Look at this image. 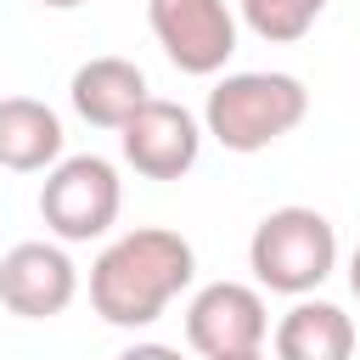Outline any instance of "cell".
I'll list each match as a JSON object with an SVG mask.
<instances>
[{
	"label": "cell",
	"mask_w": 360,
	"mask_h": 360,
	"mask_svg": "<svg viewBox=\"0 0 360 360\" xmlns=\"http://www.w3.org/2000/svg\"><path fill=\"white\" fill-rule=\"evenodd\" d=\"M197 276V253L180 231L163 225H135L118 242L101 248V259L90 264V304L107 326H152L169 298H180Z\"/></svg>",
	"instance_id": "obj_1"
},
{
	"label": "cell",
	"mask_w": 360,
	"mask_h": 360,
	"mask_svg": "<svg viewBox=\"0 0 360 360\" xmlns=\"http://www.w3.org/2000/svg\"><path fill=\"white\" fill-rule=\"evenodd\" d=\"M309 112V90L292 73H270V68H248V73H225L208 90L202 107V129L225 146V152H264L281 135H292Z\"/></svg>",
	"instance_id": "obj_2"
},
{
	"label": "cell",
	"mask_w": 360,
	"mask_h": 360,
	"mask_svg": "<svg viewBox=\"0 0 360 360\" xmlns=\"http://www.w3.org/2000/svg\"><path fill=\"white\" fill-rule=\"evenodd\" d=\"M248 270L264 292H281V298H309L332 270H338V231L321 208H304V202H287V208H270L253 236H248Z\"/></svg>",
	"instance_id": "obj_3"
},
{
	"label": "cell",
	"mask_w": 360,
	"mask_h": 360,
	"mask_svg": "<svg viewBox=\"0 0 360 360\" xmlns=\"http://www.w3.org/2000/svg\"><path fill=\"white\" fill-rule=\"evenodd\" d=\"M124 208V180L107 158L96 152H73L62 163L45 169V186H39V219L56 242H96L112 231Z\"/></svg>",
	"instance_id": "obj_4"
},
{
	"label": "cell",
	"mask_w": 360,
	"mask_h": 360,
	"mask_svg": "<svg viewBox=\"0 0 360 360\" xmlns=\"http://www.w3.org/2000/svg\"><path fill=\"white\" fill-rule=\"evenodd\" d=\"M146 22L163 56L191 79H208L236 56V11L225 0H146Z\"/></svg>",
	"instance_id": "obj_5"
},
{
	"label": "cell",
	"mask_w": 360,
	"mask_h": 360,
	"mask_svg": "<svg viewBox=\"0 0 360 360\" xmlns=\"http://www.w3.org/2000/svg\"><path fill=\"white\" fill-rule=\"evenodd\" d=\"M264 338H270V309H264V292L248 281H208L186 304V343L202 360L264 349Z\"/></svg>",
	"instance_id": "obj_6"
},
{
	"label": "cell",
	"mask_w": 360,
	"mask_h": 360,
	"mask_svg": "<svg viewBox=\"0 0 360 360\" xmlns=\"http://www.w3.org/2000/svg\"><path fill=\"white\" fill-rule=\"evenodd\" d=\"M202 124L180 107V101H163L152 96L124 129H118V146H124V163L146 180H180L191 174V163L202 158Z\"/></svg>",
	"instance_id": "obj_7"
},
{
	"label": "cell",
	"mask_w": 360,
	"mask_h": 360,
	"mask_svg": "<svg viewBox=\"0 0 360 360\" xmlns=\"http://www.w3.org/2000/svg\"><path fill=\"white\" fill-rule=\"evenodd\" d=\"M79 298V270L62 242H17L0 259V304L22 321H51Z\"/></svg>",
	"instance_id": "obj_8"
},
{
	"label": "cell",
	"mask_w": 360,
	"mask_h": 360,
	"mask_svg": "<svg viewBox=\"0 0 360 360\" xmlns=\"http://www.w3.org/2000/svg\"><path fill=\"white\" fill-rule=\"evenodd\" d=\"M68 101H73V112H79L84 124H96V129H124V124L152 101V90H146V73H141L129 56H90V62L73 68Z\"/></svg>",
	"instance_id": "obj_9"
},
{
	"label": "cell",
	"mask_w": 360,
	"mask_h": 360,
	"mask_svg": "<svg viewBox=\"0 0 360 360\" xmlns=\"http://www.w3.org/2000/svg\"><path fill=\"white\" fill-rule=\"evenodd\" d=\"M62 163V118L39 96H0V169L39 174Z\"/></svg>",
	"instance_id": "obj_10"
},
{
	"label": "cell",
	"mask_w": 360,
	"mask_h": 360,
	"mask_svg": "<svg viewBox=\"0 0 360 360\" xmlns=\"http://www.w3.org/2000/svg\"><path fill=\"white\" fill-rule=\"evenodd\" d=\"M354 321L321 298H298L276 321V360H354Z\"/></svg>",
	"instance_id": "obj_11"
},
{
	"label": "cell",
	"mask_w": 360,
	"mask_h": 360,
	"mask_svg": "<svg viewBox=\"0 0 360 360\" xmlns=\"http://www.w3.org/2000/svg\"><path fill=\"white\" fill-rule=\"evenodd\" d=\"M236 6H242V22H248L259 39L292 45V39H304V34L321 22V11H326L332 0H236Z\"/></svg>",
	"instance_id": "obj_12"
},
{
	"label": "cell",
	"mask_w": 360,
	"mask_h": 360,
	"mask_svg": "<svg viewBox=\"0 0 360 360\" xmlns=\"http://www.w3.org/2000/svg\"><path fill=\"white\" fill-rule=\"evenodd\" d=\"M118 360H180V349H169V343H129Z\"/></svg>",
	"instance_id": "obj_13"
},
{
	"label": "cell",
	"mask_w": 360,
	"mask_h": 360,
	"mask_svg": "<svg viewBox=\"0 0 360 360\" xmlns=\"http://www.w3.org/2000/svg\"><path fill=\"white\" fill-rule=\"evenodd\" d=\"M34 6H45V11H79V6H90V0H34Z\"/></svg>",
	"instance_id": "obj_14"
},
{
	"label": "cell",
	"mask_w": 360,
	"mask_h": 360,
	"mask_svg": "<svg viewBox=\"0 0 360 360\" xmlns=\"http://www.w3.org/2000/svg\"><path fill=\"white\" fill-rule=\"evenodd\" d=\"M214 360H270L264 349H242V354H214Z\"/></svg>",
	"instance_id": "obj_15"
},
{
	"label": "cell",
	"mask_w": 360,
	"mask_h": 360,
	"mask_svg": "<svg viewBox=\"0 0 360 360\" xmlns=\"http://www.w3.org/2000/svg\"><path fill=\"white\" fill-rule=\"evenodd\" d=\"M349 287H354V298H360V248H354V259H349Z\"/></svg>",
	"instance_id": "obj_16"
}]
</instances>
